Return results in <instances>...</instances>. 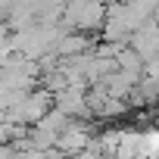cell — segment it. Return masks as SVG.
<instances>
[{
  "label": "cell",
  "mask_w": 159,
  "mask_h": 159,
  "mask_svg": "<svg viewBox=\"0 0 159 159\" xmlns=\"http://www.w3.org/2000/svg\"><path fill=\"white\" fill-rule=\"evenodd\" d=\"M103 22H106V7L100 3H72L62 13V25L69 31H81V34L97 31V28L103 31Z\"/></svg>",
  "instance_id": "6da1fadb"
},
{
  "label": "cell",
  "mask_w": 159,
  "mask_h": 159,
  "mask_svg": "<svg viewBox=\"0 0 159 159\" xmlns=\"http://www.w3.org/2000/svg\"><path fill=\"white\" fill-rule=\"evenodd\" d=\"M94 137H97V134H94L91 125H84V122H72V125L59 134L56 153H59V156H81L84 150H91Z\"/></svg>",
  "instance_id": "7a4b0ae2"
}]
</instances>
